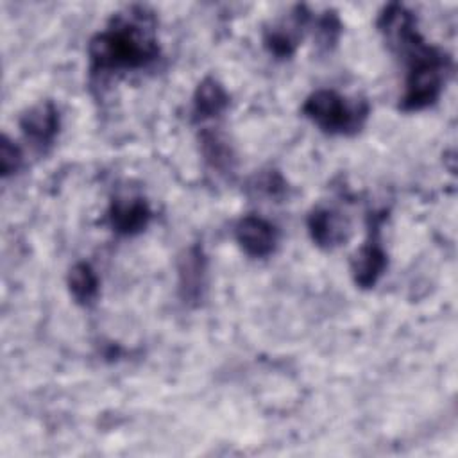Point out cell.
<instances>
[{"label":"cell","mask_w":458,"mask_h":458,"mask_svg":"<svg viewBox=\"0 0 458 458\" xmlns=\"http://www.w3.org/2000/svg\"><path fill=\"white\" fill-rule=\"evenodd\" d=\"M109 224L118 234H138L150 222V208L140 197H118L109 208Z\"/></svg>","instance_id":"9"},{"label":"cell","mask_w":458,"mask_h":458,"mask_svg":"<svg viewBox=\"0 0 458 458\" xmlns=\"http://www.w3.org/2000/svg\"><path fill=\"white\" fill-rule=\"evenodd\" d=\"M308 16L310 13L306 7L297 5L286 20L272 25V29L265 32V47L268 52L276 57H290L302 38V29L308 23Z\"/></svg>","instance_id":"6"},{"label":"cell","mask_w":458,"mask_h":458,"mask_svg":"<svg viewBox=\"0 0 458 458\" xmlns=\"http://www.w3.org/2000/svg\"><path fill=\"white\" fill-rule=\"evenodd\" d=\"M20 127L25 138L30 140L34 145L47 147L57 136L59 111L50 100L39 102L21 116Z\"/></svg>","instance_id":"10"},{"label":"cell","mask_w":458,"mask_h":458,"mask_svg":"<svg viewBox=\"0 0 458 458\" xmlns=\"http://www.w3.org/2000/svg\"><path fill=\"white\" fill-rule=\"evenodd\" d=\"M256 190L268 197H279L284 191V181L277 172H267L258 177Z\"/></svg>","instance_id":"17"},{"label":"cell","mask_w":458,"mask_h":458,"mask_svg":"<svg viewBox=\"0 0 458 458\" xmlns=\"http://www.w3.org/2000/svg\"><path fill=\"white\" fill-rule=\"evenodd\" d=\"M403 54L408 61V77L399 106L403 111H419L440 97L451 61L442 50L426 45L420 38Z\"/></svg>","instance_id":"2"},{"label":"cell","mask_w":458,"mask_h":458,"mask_svg":"<svg viewBox=\"0 0 458 458\" xmlns=\"http://www.w3.org/2000/svg\"><path fill=\"white\" fill-rule=\"evenodd\" d=\"M200 145H202V154L204 159L209 163L211 168L218 170L220 174L233 172L234 166V156L227 141L215 134V132H202L200 136Z\"/></svg>","instance_id":"14"},{"label":"cell","mask_w":458,"mask_h":458,"mask_svg":"<svg viewBox=\"0 0 458 458\" xmlns=\"http://www.w3.org/2000/svg\"><path fill=\"white\" fill-rule=\"evenodd\" d=\"M308 229L313 242L322 249H335L349 238L347 220L342 215L326 208L311 211V215L308 216Z\"/></svg>","instance_id":"11"},{"label":"cell","mask_w":458,"mask_h":458,"mask_svg":"<svg viewBox=\"0 0 458 458\" xmlns=\"http://www.w3.org/2000/svg\"><path fill=\"white\" fill-rule=\"evenodd\" d=\"M70 293L79 304H91L98 295V277L89 263H77L68 274Z\"/></svg>","instance_id":"13"},{"label":"cell","mask_w":458,"mask_h":458,"mask_svg":"<svg viewBox=\"0 0 458 458\" xmlns=\"http://www.w3.org/2000/svg\"><path fill=\"white\" fill-rule=\"evenodd\" d=\"M377 29L383 34L386 45L399 54L417 38H420L413 14L401 4H390L381 11L377 18Z\"/></svg>","instance_id":"5"},{"label":"cell","mask_w":458,"mask_h":458,"mask_svg":"<svg viewBox=\"0 0 458 458\" xmlns=\"http://www.w3.org/2000/svg\"><path fill=\"white\" fill-rule=\"evenodd\" d=\"M206 256L202 247H190L179 259V293L188 304H197L206 290Z\"/></svg>","instance_id":"8"},{"label":"cell","mask_w":458,"mask_h":458,"mask_svg":"<svg viewBox=\"0 0 458 458\" xmlns=\"http://www.w3.org/2000/svg\"><path fill=\"white\" fill-rule=\"evenodd\" d=\"M21 166V152L20 148L7 138L4 136L2 140V148H0V168H2V175L9 177L13 174H16Z\"/></svg>","instance_id":"16"},{"label":"cell","mask_w":458,"mask_h":458,"mask_svg":"<svg viewBox=\"0 0 458 458\" xmlns=\"http://www.w3.org/2000/svg\"><path fill=\"white\" fill-rule=\"evenodd\" d=\"M229 106V95L224 86L213 79L206 77L195 89L193 95V113L199 120H208L220 116Z\"/></svg>","instance_id":"12"},{"label":"cell","mask_w":458,"mask_h":458,"mask_svg":"<svg viewBox=\"0 0 458 458\" xmlns=\"http://www.w3.org/2000/svg\"><path fill=\"white\" fill-rule=\"evenodd\" d=\"M340 30H342V25H340L338 16L333 11H327L317 23V39H318L320 48L331 50L335 47V43L338 41Z\"/></svg>","instance_id":"15"},{"label":"cell","mask_w":458,"mask_h":458,"mask_svg":"<svg viewBox=\"0 0 458 458\" xmlns=\"http://www.w3.org/2000/svg\"><path fill=\"white\" fill-rule=\"evenodd\" d=\"M302 113L324 132L354 134L363 127L369 106L365 100L349 102L333 89H318L306 98Z\"/></svg>","instance_id":"3"},{"label":"cell","mask_w":458,"mask_h":458,"mask_svg":"<svg viewBox=\"0 0 458 458\" xmlns=\"http://www.w3.org/2000/svg\"><path fill=\"white\" fill-rule=\"evenodd\" d=\"M88 54L93 77L148 66L159 55L152 13L145 7L118 13L107 29L89 41Z\"/></svg>","instance_id":"1"},{"label":"cell","mask_w":458,"mask_h":458,"mask_svg":"<svg viewBox=\"0 0 458 458\" xmlns=\"http://www.w3.org/2000/svg\"><path fill=\"white\" fill-rule=\"evenodd\" d=\"M236 240L249 256L265 258L276 249L277 231L268 220L247 215L236 224Z\"/></svg>","instance_id":"7"},{"label":"cell","mask_w":458,"mask_h":458,"mask_svg":"<svg viewBox=\"0 0 458 458\" xmlns=\"http://www.w3.org/2000/svg\"><path fill=\"white\" fill-rule=\"evenodd\" d=\"M381 220H383V216H377V215L370 216L369 238L360 247V250L356 252L352 265H351L354 283L361 288L374 286L386 268V254L379 242Z\"/></svg>","instance_id":"4"}]
</instances>
